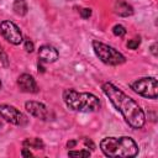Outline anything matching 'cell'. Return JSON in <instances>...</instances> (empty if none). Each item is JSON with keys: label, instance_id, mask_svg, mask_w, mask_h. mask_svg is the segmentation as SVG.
I'll return each instance as SVG.
<instances>
[{"label": "cell", "instance_id": "44dd1931", "mask_svg": "<svg viewBox=\"0 0 158 158\" xmlns=\"http://www.w3.org/2000/svg\"><path fill=\"white\" fill-rule=\"evenodd\" d=\"M151 49H152V53H153L154 56H157V53H156V43L152 46V48H151Z\"/></svg>", "mask_w": 158, "mask_h": 158}, {"label": "cell", "instance_id": "2e32d148", "mask_svg": "<svg viewBox=\"0 0 158 158\" xmlns=\"http://www.w3.org/2000/svg\"><path fill=\"white\" fill-rule=\"evenodd\" d=\"M139 43H141L139 38H133V40H130V41L127 42V47H128L130 49H137L138 46H139Z\"/></svg>", "mask_w": 158, "mask_h": 158}, {"label": "cell", "instance_id": "7a4b0ae2", "mask_svg": "<svg viewBox=\"0 0 158 158\" xmlns=\"http://www.w3.org/2000/svg\"><path fill=\"white\" fill-rule=\"evenodd\" d=\"M100 148L106 157H135L138 153L137 143L127 136L106 137L101 139Z\"/></svg>", "mask_w": 158, "mask_h": 158}, {"label": "cell", "instance_id": "7c38bea8", "mask_svg": "<svg viewBox=\"0 0 158 158\" xmlns=\"http://www.w3.org/2000/svg\"><path fill=\"white\" fill-rule=\"evenodd\" d=\"M23 147L26 148H35V149H43L44 147V143L41 138H37V137H33V138H26L23 141Z\"/></svg>", "mask_w": 158, "mask_h": 158}, {"label": "cell", "instance_id": "30bf717a", "mask_svg": "<svg viewBox=\"0 0 158 158\" xmlns=\"http://www.w3.org/2000/svg\"><path fill=\"white\" fill-rule=\"evenodd\" d=\"M58 51L49 46V44H44L40 48L38 51V58L41 62H46V63H53L58 59Z\"/></svg>", "mask_w": 158, "mask_h": 158}, {"label": "cell", "instance_id": "ba28073f", "mask_svg": "<svg viewBox=\"0 0 158 158\" xmlns=\"http://www.w3.org/2000/svg\"><path fill=\"white\" fill-rule=\"evenodd\" d=\"M26 110L35 117L40 118V120H47L49 116L48 109L46 107V105H43L42 102L38 101H27L25 104Z\"/></svg>", "mask_w": 158, "mask_h": 158}, {"label": "cell", "instance_id": "277c9868", "mask_svg": "<svg viewBox=\"0 0 158 158\" xmlns=\"http://www.w3.org/2000/svg\"><path fill=\"white\" fill-rule=\"evenodd\" d=\"M93 49L95 54L99 57V59L109 65H120L125 63L126 58L123 54H121L118 51H116L114 47L107 46L99 41H93Z\"/></svg>", "mask_w": 158, "mask_h": 158}, {"label": "cell", "instance_id": "3957f363", "mask_svg": "<svg viewBox=\"0 0 158 158\" xmlns=\"http://www.w3.org/2000/svg\"><path fill=\"white\" fill-rule=\"evenodd\" d=\"M63 100L70 110L78 112H94L100 109V100L90 93L65 89L63 91Z\"/></svg>", "mask_w": 158, "mask_h": 158}, {"label": "cell", "instance_id": "9a60e30c", "mask_svg": "<svg viewBox=\"0 0 158 158\" xmlns=\"http://www.w3.org/2000/svg\"><path fill=\"white\" fill-rule=\"evenodd\" d=\"M112 32L115 36H118V37H123L126 35V28L122 26V25H115L112 27Z\"/></svg>", "mask_w": 158, "mask_h": 158}, {"label": "cell", "instance_id": "5b68a950", "mask_svg": "<svg viewBox=\"0 0 158 158\" xmlns=\"http://www.w3.org/2000/svg\"><path fill=\"white\" fill-rule=\"evenodd\" d=\"M131 89L141 96L148 99H157L158 96V84L157 79L153 77H144L139 78L130 84Z\"/></svg>", "mask_w": 158, "mask_h": 158}, {"label": "cell", "instance_id": "603a6c76", "mask_svg": "<svg viewBox=\"0 0 158 158\" xmlns=\"http://www.w3.org/2000/svg\"><path fill=\"white\" fill-rule=\"evenodd\" d=\"M1 86H2V84H1V80H0V89H1Z\"/></svg>", "mask_w": 158, "mask_h": 158}, {"label": "cell", "instance_id": "ac0fdd59", "mask_svg": "<svg viewBox=\"0 0 158 158\" xmlns=\"http://www.w3.org/2000/svg\"><path fill=\"white\" fill-rule=\"evenodd\" d=\"M0 60L2 62V64H4V65H7V64H9L7 56H6V53L2 51V48H1V47H0Z\"/></svg>", "mask_w": 158, "mask_h": 158}, {"label": "cell", "instance_id": "4fadbf2b", "mask_svg": "<svg viewBox=\"0 0 158 158\" xmlns=\"http://www.w3.org/2000/svg\"><path fill=\"white\" fill-rule=\"evenodd\" d=\"M12 9H14V12L19 16H23L28 11V6H27V2L25 0H15Z\"/></svg>", "mask_w": 158, "mask_h": 158}, {"label": "cell", "instance_id": "d6986e66", "mask_svg": "<svg viewBox=\"0 0 158 158\" xmlns=\"http://www.w3.org/2000/svg\"><path fill=\"white\" fill-rule=\"evenodd\" d=\"M80 16L83 17V19H89L90 16H91V10L90 9H81L80 10Z\"/></svg>", "mask_w": 158, "mask_h": 158}, {"label": "cell", "instance_id": "8fae6325", "mask_svg": "<svg viewBox=\"0 0 158 158\" xmlns=\"http://www.w3.org/2000/svg\"><path fill=\"white\" fill-rule=\"evenodd\" d=\"M114 10H115V12H116L118 16H123V17H126V16H131V15L133 14V9H132V6L128 5V4L125 2V1H121V0H118V1L115 2V5H114Z\"/></svg>", "mask_w": 158, "mask_h": 158}, {"label": "cell", "instance_id": "8992f818", "mask_svg": "<svg viewBox=\"0 0 158 158\" xmlns=\"http://www.w3.org/2000/svg\"><path fill=\"white\" fill-rule=\"evenodd\" d=\"M0 117L17 126H25L28 121L27 117L21 111H19L15 106H11L7 104L0 105Z\"/></svg>", "mask_w": 158, "mask_h": 158}, {"label": "cell", "instance_id": "e0dca14e", "mask_svg": "<svg viewBox=\"0 0 158 158\" xmlns=\"http://www.w3.org/2000/svg\"><path fill=\"white\" fill-rule=\"evenodd\" d=\"M23 46H25V49L27 51V52H32L33 49H35V46H33V42L30 40V38H26L25 41H23Z\"/></svg>", "mask_w": 158, "mask_h": 158}, {"label": "cell", "instance_id": "52a82bcc", "mask_svg": "<svg viewBox=\"0 0 158 158\" xmlns=\"http://www.w3.org/2000/svg\"><path fill=\"white\" fill-rule=\"evenodd\" d=\"M0 32L2 37L12 44H20L23 41L20 28L11 21H2L0 23Z\"/></svg>", "mask_w": 158, "mask_h": 158}, {"label": "cell", "instance_id": "5bb4252c", "mask_svg": "<svg viewBox=\"0 0 158 158\" xmlns=\"http://www.w3.org/2000/svg\"><path fill=\"white\" fill-rule=\"evenodd\" d=\"M68 154L70 157H90V152L85 148L79 149V151H69Z\"/></svg>", "mask_w": 158, "mask_h": 158}, {"label": "cell", "instance_id": "9c48e42d", "mask_svg": "<svg viewBox=\"0 0 158 158\" xmlns=\"http://www.w3.org/2000/svg\"><path fill=\"white\" fill-rule=\"evenodd\" d=\"M17 85L20 86V89L25 93H37L38 88H37V83L33 79L32 75L30 74H21L17 79Z\"/></svg>", "mask_w": 158, "mask_h": 158}, {"label": "cell", "instance_id": "ffe728a7", "mask_svg": "<svg viewBox=\"0 0 158 158\" xmlns=\"http://www.w3.org/2000/svg\"><path fill=\"white\" fill-rule=\"evenodd\" d=\"M21 154H22L23 157H31V156H32V153H31L30 151H27V148H26V147H25V148L22 149V152H21Z\"/></svg>", "mask_w": 158, "mask_h": 158}, {"label": "cell", "instance_id": "6da1fadb", "mask_svg": "<svg viewBox=\"0 0 158 158\" xmlns=\"http://www.w3.org/2000/svg\"><path fill=\"white\" fill-rule=\"evenodd\" d=\"M104 94L109 98L111 104L117 111H120L125 121L135 130L142 128L146 123V116L141 106L128 95H126L121 89L111 83H104L101 86Z\"/></svg>", "mask_w": 158, "mask_h": 158}, {"label": "cell", "instance_id": "7402d4cb", "mask_svg": "<svg viewBox=\"0 0 158 158\" xmlns=\"http://www.w3.org/2000/svg\"><path fill=\"white\" fill-rule=\"evenodd\" d=\"M1 127H2V121L0 120V128H1Z\"/></svg>", "mask_w": 158, "mask_h": 158}]
</instances>
